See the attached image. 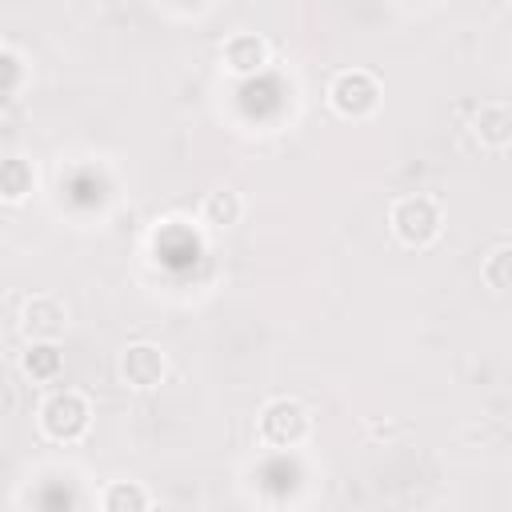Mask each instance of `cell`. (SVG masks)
<instances>
[{
    "mask_svg": "<svg viewBox=\"0 0 512 512\" xmlns=\"http://www.w3.org/2000/svg\"><path fill=\"white\" fill-rule=\"evenodd\" d=\"M328 104L344 116V120H364L368 112H376L380 104V84L372 72L364 68H352V72H340L328 88Z\"/></svg>",
    "mask_w": 512,
    "mask_h": 512,
    "instance_id": "cell-4",
    "label": "cell"
},
{
    "mask_svg": "<svg viewBox=\"0 0 512 512\" xmlns=\"http://www.w3.org/2000/svg\"><path fill=\"white\" fill-rule=\"evenodd\" d=\"M312 432V416L300 400H268L264 412H260V440L272 444V448H296L304 436Z\"/></svg>",
    "mask_w": 512,
    "mask_h": 512,
    "instance_id": "cell-3",
    "label": "cell"
},
{
    "mask_svg": "<svg viewBox=\"0 0 512 512\" xmlns=\"http://www.w3.org/2000/svg\"><path fill=\"white\" fill-rule=\"evenodd\" d=\"M388 224H392V232H396L400 244H408V248H428V244L440 236L444 216H440V208H436L432 196H400V200L392 204V212H388Z\"/></svg>",
    "mask_w": 512,
    "mask_h": 512,
    "instance_id": "cell-1",
    "label": "cell"
},
{
    "mask_svg": "<svg viewBox=\"0 0 512 512\" xmlns=\"http://www.w3.org/2000/svg\"><path fill=\"white\" fill-rule=\"evenodd\" d=\"M24 372L32 380H56L60 376V352L52 348V340H36L28 352H24Z\"/></svg>",
    "mask_w": 512,
    "mask_h": 512,
    "instance_id": "cell-12",
    "label": "cell"
},
{
    "mask_svg": "<svg viewBox=\"0 0 512 512\" xmlns=\"http://www.w3.org/2000/svg\"><path fill=\"white\" fill-rule=\"evenodd\" d=\"M168 372V360L156 344H128L124 356H120V380L132 384V388H156Z\"/></svg>",
    "mask_w": 512,
    "mask_h": 512,
    "instance_id": "cell-6",
    "label": "cell"
},
{
    "mask_svg": "<svg viewBox=\"0 0 512 512\" xmlns=\"http://www.w3.org/2000/svg\"><path fill=\"white\" fill-rule=\"evenodd\" d=\"M88 420H92L88 400H84L80 392H72V388L52 392V396L40 404V432H44L48 440H56V444H76V440L88 432Z\"/></svg>",
    "mask_w": 512,
    "mask_h": 512,
    "instance_id": "cell-2",
    "label": "cell"
},
{
    "mask_svg": "<svg viewBox=\"0 0 512 512\" xmlns=\"http://www.w3.org/2000/svg\"><path fill=\"white\" fill-rule=\"evenodd\" d=\"M32 184H36V176H32L28 160H20V156H4L0 160V200H8V204L28 200Z\"/></svg>",
    "mask_w": 512,
    "mask_h": 512,
    "instance_id": "cell-9",
    "label": "cell"
},
{
    "mask_svg": "<svg viewBox=\"0 0 512 512\" xmlns=\"http://www.w3.org/2000/svg\"><path fill=\"white\" fill-rule=\"evenodd\" d=\"M512 244H496V252L484 260V268H480V276H484V284L492 288V292H508V284H512Z\"/></svg>",
    "mask_w": 512,
    "mask_h": 512,
    "instance_id": "cell-13",
    "label": "cell"
},
{
    "mask_svg": "<svg viewBox=\"0 0 512 512\" xmlns=\"http://www.w3.org/2000/svg\"><path fill=\"white\" fill-rule=\"evenodd\" d=\"M476 136L488 148H508V140H512V112H508V104H500V100L484 104L476 112Z\"/></svg>",
    "mask_w": 512,
    "mask_h": 512,
    "instance_id": "cell-8",
    "label": "cell"
},
{
    "mask_svg": "<svg viewBox=\"0 0 512 512\" xmlns=\"http://www.w3.org/2000/svg\"><path fill=\"white\" fill-rule=\"evenodd\" d=\"M220 60H224V68L232 76H256L268 64V40L256 36V32H236V36L224 40Z\"/></svg>",
    "mask_w": 512,
    "mask_h": 512,
    "instance_id": "cell-7",
    "label": "cell"
},
{
    "mask_svg": "<svg viewBox=\"0 0 512 512\" xmlns=\"http://www.w3.org/2000/svg\"><path fill=\"white\" fill-rule=\"evenodd\" d=\"M240 212H244V204H240V196L228 192V188L208 192V200H204V220L216 224V228H232V224H240Z\"/></svg>",
    "mask_w": 512,
    "mask_h": 512,
    "instance_id": "cell-11",
    "label": "cell"
},
{
    "mask_svg": "<svg viewBox=\"0 0 512 512\" xmlns=\"http://www.w3.org/2000/svg\"><path fill=\"white\" fill-rule=\"evenodd\" d=\"M20 328L32 340H60L68 328V308L56 296H32L20 308Z\"/></svg>",
    "mask_w": 512,
    "mask_h": 512,
    "instance_id": "cell-5",
    "label": "cell"
},
{
    "mask_svg": "<svg viewBox=\"0 0 512 512\" xmlns=\"http://www.w3.org/2000/svg\"><path fill=\"white\" fill-rule=\"evenodd\" d=\"M100 504H104L108 512H140V508L152 504V496H148L140 484H132V480H116V484L104 488Z\"/></svg>",
    "mask_w": 512,
    "mask_h": 512,
    "instance_id": "cell-10",
    "label": "cell"
}]
</instances>
